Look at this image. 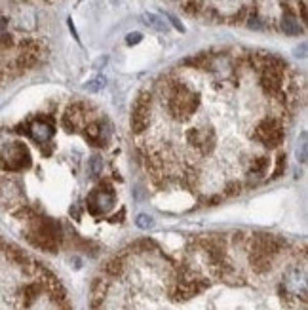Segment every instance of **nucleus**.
I'll list each match as a JSON object with an SVG mask.
<instances>
[{
  "label": "nucleus",
  "instance_id": "1",
  "mask_svg": "<svg viewBox=\"0 0 308 310\" xmlns=\"http://www.w3.org/2000/svg\"><path fill=\"white\" fill-rule=\"evenodd\" d=\"M31 166V152L23 143L12 141L10 134H0V168L6 171H21Z\"/></svg>",
  "mask_w": 308,
  "mask_h": 310
},
{
  "label": "nucleus",
  "instance_id": "2",
  "mask_svg": "<svg viewBox=\"0 0 308 310\" xmlns=\"http://www.w3.org/2000/svg\"><path fill=\"white\" fill-rule=\"evenodd\" d=\"M255 139L265 147H280L285 139V128L283 122L276 116H267L255 126Z\"/></svg>",
  "mask_w": 308,
  "mask_h": 310
},
{
  "label": "nucleus",
  "instance_id": "3",
  "mask_svg": "<svg viewBox=\"0 0 308 310\" xmlns=\"http://www.w3.org/2000/svg\"><path fill=\"white\" fill-rule=\"evenodd\" d=\"M152 92H143L135 99L134 110H131V129L134 134H143L150 126V116H152Z\"/></svg>",
  "mask_w": 308,
  "mask_h": 310
},
{
  "label": "nucleus",
  "instance_id": "4",
  "mask_svg": "<svg viewBox=\"0 0 308 310\" xmlns=\"http://www.w3.org/2000/svg\"><path fill=\"white\" fill-rule=\"evenodd\" d=\"M281 290L301 297V299H306V270H304V267H299V264L289 267L281 276Z\"/></svg>",
  "mask_w": 308,
  "mask_h": 310
},
{
  "label": "nucleus",
  "instance_id": "5",
  "mask_svg": "<svg viewBox=\"0 0 308 310\" xmlns=\"http://www.w3.org/2000/svg\"><path fill=\"white\" fill-rule=\"evenodd\" d=\"M27 134L31 135V139L34 143L46 145V143L52 141V137L55 135V124L48 116H36L27 124Z\"/></svg>",
  "mask_w": 308,
  "mask_h": 310
},
{
  "label": "nucleus",
  "instance_id": "6",
  "mask_svg": "<svg viewBox=\"0 0 308 310\" xmlns=\"http://www.w3.org/2000/svg\"><path fill=\"white\" fill-rule=\"evenodd\" d=\"M87 206L92 213H99V211H111L114 208V194L111 187L107 190H95L87 198Z\"/></svg>",
  "mask_w": 308,
  "mask_h": 310
},
{
  "label": "nucleus",
  "instance_id": "7",
  "mask_svg": "<svg viewBox=\"0 0 308 310\" xmlns=\"http://www.w3.org/2000/svg\"><path fill=\"white\" fill-rule=\"evenodd\" d=\"M268 166H270V160L268 156H257V158H251L248 162V169H246V179L249 183H255L267 177L268 173Z\"/></svg>",
  "mask_w": 308,
  "mask_h": 310
},
{
  "label": "nucleus",
  "instance_id": "8",
  "mask_svg": "<svg viewBox=\"0 0 308 310\" xmlns=\"http://www.w3.org/2000/svg\"><path fill=\"white\" fill-rule=\"evenodd\" d=\"M21 189L12 179H0V204L2 206H14L19 202Z\"/></svg>",
  "mask_w": 308,
  "mask_h": 310
},
{
  "label": "nucleus",
  "instance_id": "9",
  "mask_svg": "<svg viewBox=\"0 0 308 310\" xmlns=\"http://www.w3.org/2000/svg\"><path fill=\"white\" fill-rule=\"evenodd\" d=\"M281 31L289 36H297L302 33V27L299 25V19L295 15H283L281 17Z\"/></svg>",
  "mask_w": 308,
  "mask_h": 310
},
{
  "label": "nucleus",
  "instance_id": "10",
  "mask_svg": "<svg viewBox=\"0 0 308 310\" xmlns=\"http://www.w3.org/2000/svg\"><path fill=\"white\" fill-rule=\"evenodd\" d=\"M143 21L147 23L148 27L156 29V31H162V33H166L168 31V23L162 19L160 15H154V14H143Z\"/></svg>",
  "mask_w": 308,
  "mask_h": 310
},
{
  "label": "nucleus",
  "instance_id": "11",
  "mask_svg": "<svg viewBox=\"0 0 308 310\" xmlns=\"http://www.w3.org/2000/svg\"><path fill=\"white\" fill-rule=\"evenodd\" d=\"M105 84H107V78H105V76H97V78H94V80L86 82V86H84V88H86L87 92L95 94V92H101V90L105 88Z\"/></svg>",
  "mask_w": 308,
  "mask_h": 310
},
{
  "label": "nucleus",
  "instance_id": "12",
  "mask_svg": "<svg viewBox=\"0 0 308 310\" xmlns=\"http://www.w3.org/2000/svg\"><path fill=\"white\" fill-rule=\"evenodd\" d=\"M101 171H103V158L99 154H95L90 158V173L94 177L101 175Z\"/></svg>",
  "mask_w": 308,
  "mask_h": 310
},
{
  "label": "nucleus",
  "instance_id": "13",
  "mask_svg": "<svg viewBox=\"0 0 308 310\" xmlns=\"http://www.w3.org/2000/svg\"><path fill=\"white\" fill-rule=\"evenodd\" d=\"M135 225L143 230H148L154 227V219L152 215H148V213H141V215H137V219H135Z\"/></svg>",
  "mask_w": 308,
  "mask_h": 310
},
{
  "label": "nucleus",
  "instance_id": "14",
  "mask_svg": "<svg viewBox=\"0 0 308 310\" xmlns=\"http://www.w3.org/2000/svg\"><path fill=\"white\" fill-rule=\"evenodd\" d=\"M306 152H308V145H306V134H302L301 137V145L297 147V160L301 164L306 162Z\"/></svg>",
  "mask_w": 308,
  "mask_h": 310
},
{
  "label": "nucleus",
  "instance_id": "15",
  "mask_svg": "<svg viewBox=\"0 0 308 310\" xmlns=\"http://www.w3.org/2000/svg\"><path fill=\"white\" fill-rule=\"evenodd\" d=\"M240 190H241V185L238 181H230L227 185V189L223 190V194H227V196H232V194H240Z\"/></svg>",
  "mask_w": 308,
  "mask_h": 310
},
{
  "label": "nucleus",
  "instance_id": "16",
  "mask_svg": "<svg viewBox=\"0 0 308 310\" xmlns=\"http://www.w3.org/2000/svg\"><path fill=\"white\" fill-rule=\"evenodd\" d=\"M141 38H143V34H141V33H131V34H127L126 42L129 44V46H134V44L141 42Z\"/></svg>",
  "mask_w": 308,
  "mask_h": 310
},
{
  "label": "nucleus",
  "instance_id": "17",
  "mask_svg": "<svg viewBox=\"0 0 308 310\" xmlns=\"http://www.w3.org/2000/svg\"><path fill=\"white\" fill-rule=\"evenodd\" d=\"M168 17H169V21H173V25H175V27H177V29H179V31H185V27H183V25H181V23H179V21L175 19L173 15H168Z\"/></svg>",
  "mask_w": 308,
  "mask_h": 310
}]
</instances>
